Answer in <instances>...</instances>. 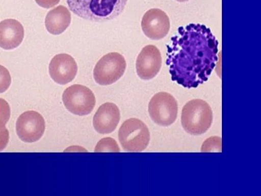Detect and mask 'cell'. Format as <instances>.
<instances>
[{"label":"cell","instance_id":"obj_6","mask_svg":"<svg viewBox=\"0 0 261 196\" xmlns=\"http://www.w3.org/2000/svg\"><path fill=\"white\" fill-rule=\"evenodd\" d=\"M62 100L65 107L78 116H86L93 110L95 96L91 89L81 85H73L65 90Z\"/></svg>","mask_w":261,"mask_h":196},{"label":"cell","instance_id":"obj_10","mask_svg":"<svg viewBox=\"0 0 261 196\" xmlns=\"http://www.w3.org/2000/svg\"><path fill=\"white\" fill-rule=\"evenodd\" d=\"M162 59L159 49L154 45L144 47L136 61L137 75L142 80H149L156 77L162 67Z\"/></svg>","mask_w":261,"mask_h":196},{"label":"cell","instance_id":"obj_19","mask_svg":"<svg viewBox=\"0 0 261 196\" xmlns=\"http://www.w3.org/2000/svg\"><path fill=\"white\" fill-rule=\"evenodd\" d=\"M35 2L39 6L48 9L59 4L60 0H35Z\"/></svg>","mask_w":261,"mask_h":196},{"label":"cell","instance_id":"obj_3","mask_svg":"<svg viewBox=\"0 0 261 196\" xmlns=\"http://www.w3.org/2000/svg\"><path fill=\"white\" fill-rule=\"evenodd\" d=\"M213 121L210 106L202 100L188 102L182 110L181 125L186 132L193 135L205 133Z\"/></svg>","mask_w":261,"mask_h":196},{"label":"cell","instance_id":"obj_16","mask_svg":"<svg viewBox=\"0 0 261 196\" xmlns=\"http://www.w3.org/2000/svg\"><path fill=\"white\" fill-rule=\"evenodd\" d=\"M11 116L9 104L2 98H0V130L4 129Z\"/></svg>","mask_w":261,"mask_h":196},{"label":"cell","instance_id":"obj_13","mask_svg":"<svg viewBox=\"0 0 261 196\" xmlns=\"http://www.w3.org/2000/svg\"><path fill=\"white\" fill-rule=\"evenodd\" d=\"M24 38V29L18 20L10 19L0 22V47L12 50L18 47Z\"/></svg>","mask_w":261,"mask_h":196},{"label":"cell","instance_id":"obj_8","mask_svg":"<svg viewBox=\"0 0 261 196\" xmlns=\"http://www.w3.org/2000/svg\"><path fill=\"white\" fill-rule=\"evenodd\" d=\"M45 129L43 117L35 111L23 112L16 121V133L24 142H37L43 136Z\"/></svg>","mask_w":261,"mask_h":196},{"label":"cell","instance_id":"obj_2","mask_svg":"<svg viewBox=\"0 0 261 196\" xmlns=\"http://www.w3.org/2000/svg\"><path fill=\"white\" fill-rule=\"evenodd\" d=\"M128 0H67L70 10L89 21L104 22L117 18L124 11Z\"/></svg>","mask_w":261,"mask_h":196},{"label":"cell","instance_id":"obj_5","mask_svg":"<svg viewBox=\"0 0 261 196\" xmlns=\"http://www.w3.org/2000/svg\"><path fill=\"white\" fill-rule=\"evenodd\" d=\"M126 68L124 57L118 53H110L97 62L93 71L94 78L98 84L110 85L124 75Z\"/></svg>","mask_w":261,"mask_h":196},{"label":"cell","instance_id":"obj_17","mask_svg":"<svg viewBox=\"0 0 261 196\" xmlns=\"http://www.w3.org/2000/svg\"><path fill=\"white\" fill-rule=\"evenodd\" d=\"M12 82L10 73L8 70L0 65V93L7 91L11 86Z\"/></svg>","mask_w":261,"mask_h":196},{"label":"cell","instance_id":"obj_12","mask_svg":"<svg viewBox=\"0 0 261 196\" xmlns=\"http://www.w3.org/2000/svg\"><path fill=\"white\" fill-rule=\"evenodd\" d=\"M120 119L118 106L112 103L101 105L93 118V126L98 133L109 134L117 128Z\"/></svg>","mask_w":261,"mask_h":196},{"label":"cell","instance_id":"obj_14","mask_svg":"<svg viewBox=\"0 0 261 196\" xmlns=\"http://www.w3.org/2000/svg\"><path fill=\"white\" fill-rule=\"evenodd\" d=\"M71 21L70 11L66 7L61 5L48 12L45 18V27L50 34L59 35L67 29Z\"/></svg>","mask_w":261,"mask_h":196},{"label":"cell","instance_id":"obj_18","mask_svg":"<svg viewBox=\"0 0 261 196\" xmlns=\"http://www.w3.org/2000/svg\"><path fill=\"white\" fill-rule=\"evenodd\" d=\"M9 132L6 128L0 130V152L3 151L9 141Z\"/></svg>","mask_w":261,"mask_h":196},{"label":"cell","instance_id":"obj_15","mask_svg":"<svg viewBox=\"0 0 261 196\" xmlns=\"http://www.w3.org/2000/svg\"><path fill=\"white\" fill-rule=\"evenodd\" d=\"M94 152L95 153H119L120 149L117 142L114 139L111 137H106L101 139L100 141L98 142Z\"/></svg>","mask_w":261,"mask_h":196},{"label":"cell","instance_id":"obj_4","mask_svg":"<svg viewBox=\"0 0 261 196\" xmlns=\"http://www.w3.org/2000/svg\"><path fill=\"white\" fill-rule=\"evenodd\" d=\"M118 138L125 151L141 152L148 146L150 134L148 128L144 122L137 118H130L121 125Z\"/></svg>","mask_w":261,"mask_h":196},{"label":"cell","instance_id":"obj_11","mask_svg":"<svg viewBox=\"0 0 261 196\" xmlns=\"http://www.w3.org/2000/svg\"><path fill=\"white\" fill-rule=\"evenodd\" d=\"M75 59L67 54L56 55L49 65V74L57 84L66 85L75 79L77 73Z\"/></svg>","mask_w":261,"mask_h":196},{"label":"cell","instance_id":"obj_20","mask_svg":"<svg viewBox=\"0 0 261 196\" xmlns=\"http://www.w3.org/2000/svg\"><path fill=\"white\" fill-rule=\"evenodd\" d=\"M222 142H221V138H219L214 144H211L207 140L205 141V142H204L202 146V152H206L208 149L211 146H214L215 150L216 151H218V150H219L220 151H221L222 149Z\"/></svg>","mask_w":261,"mask_h":196},{"label":"cell","instance_id":"obj_9","mask_svg":"<svg viewBox=\"0 0 261 196\" xmlns=\"http://www.w3.org/2000/svg\"><path fill=\"white\" fill-rule=\"evenodd\" d=\"M141 26L147 37L152 40H160L168 34L170 22L164 11L159 8H152L144 15Z\"/></svg>","mask_w":261,"mask_h":196},{"label":"cell","instance_id":"obj_7","mask_svg":"<svg viewBox=\"0 0 261 196\" xmlns=\"http://www.w3.org/2000/svg\"><path fill=\"white\" fill-rule=\"evenodd\" d=\"M148 110L150 116L155 124L168 127L173 125L177 118L178 105L172 95L160 92L151 98Z\"/></svg>","mask_w":261,"mask_h":196},{"label":"cell","instance_id":"obj_21","mask_svg":"<svg viewBox=\"0 0 261 196\" xmlns=\"http://www.w3.org/2000/svg\"><path fill=\"white\" fill-rule=\"evenodd\" d=\"M176 1L178 2L183 3V2H186L189 1V0H176Z\"/></svg>","mask_w":261,"mask_h":196},{"label":"cell","instance_id":"obj_1","mask_svg":"<svg viewBox=\"0 0 261 196\" xmlns=\"http://www.w3.org/2000/svg\"><path fill=\"white\" fill-rule=\"evenodd\" d=\"M218 42L204 24L179 28L167 45V64L171 79L185 88L207 81L218 61Z\"/></svg>","mask_w":261,"mask_h":196}]
</instances>
